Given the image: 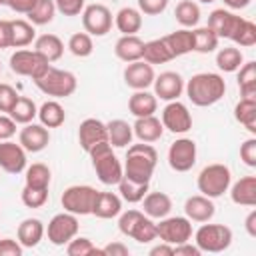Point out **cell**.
<instances>
[{
	"label": "cell",
	"mask_w": 256,
	"mask_h": 256,
	"mask_svg": "<svg viewBox=\"0 0 256 256\" xmlns=\"http://www.w3.org/2000/svg\"><path fill=\"white\" fill-rule=\"evenodd\" d=\"M24 246L14 238H2L0 240V256H22Z\"/></svg>",
	"instance_id": "db71d44e"
},
{
	"label": "cell",
	"mask_w": 256,
	"mask_h": 256,
	"mask_svg": "<svg viewBox=\"0 0 256 256\" xmlns=\"http://www.w3.org/2000/svg\"><path fill=\"white\" fill-rule=\"evenodd\" d=\"M54 14H56V6H54V0H36L34 8L26 14L28 16V22L34 24V26H44V24H50L54 20Z\"/></svg>",
	"instance_id": "60d3db41"
},
{
	"label": "cell",
	"mask_w": 256,
	"mask_h": 256,
	"mask_svg": "<svg viewBox=\"0 0 256 256\" xmlns=\"http://www.w3.org/2000/svg\"><path fill=\"white\" fill-rule=\"evenodd\" d=\"M114 24L122 34H136L142 28V12L132 6H124L116 12Z\"/></svg>",
	"instance_id": "4dcf8cb0"
},
{
	"label": "cell",
	"mask_w": 256,
	"mask_h": 256,
	"mask_svg": "<svg viewBox=\"0 0 256 256\" xmlns=\"http://www.w3.org/2000/svg\"><path fill=\"white\" fill-rule=\"evenodd\" d=\"M10 68L18 76L38 80L50 68V62L44 60L36 50H16L10 56Z\"/></svg>",
	"instance_id": "ba28073f"
},
{
	"label": "cell",
	"mask_w": 256,
	"mask_h": 256,
	"mask_svg": "<svg viewBox=\"0 0 256 256\" xmlns=\"http://www.w3.org/2000/svg\"><path fill=\"white\" fill-rule=\"evenodd\" d=\"M118 192H120L122 200L130 202V204H138V202H142V198L148 192V182H136V180L122 176V180L118 182Z\"/></svg>",
	"instance_id": "74e56055"
},
{
	"label": "cell",
	"mask_w": 256,
	"mask_h": 256,
	"mask_svg": "<svg viewBox=\"0 0 256 256\" xmlns=\"http://www.w3.org/2000/svg\"><path fill=\"white\" fill-rule=\"evenodd\" d=\"M38 118H40V124L42 126H46V128H58V126L64 124L66 112H64V108H62L60 102L48 100V102H44L38 108Z\"/></svg>",
	"instance_id": "836d02e7"
},
{
	"label": "cell",
	"mask_w": 256,
	"mask_h": 256,
	"mask_svg": "<svg viewBox=\"0 0 256 256\" xmlns=\"http://www.w3.org/2000/svg\"><path fill=\"white\" fill-rule=\"evenodd\" d=\"M158 162V152L148 142L130 144L126 152V164H124V176L136 182H148L154 174Z\"/></svg>",
	"instance_id": "7a4b0ae2"
},
{
	"label": "cell",
	"mask_w": 256,
	"mask_h": 256,
	"mask_svg": "<svg viewBox=\"0 0 256 256\" xmlns=\"http://www.w3.org/2000/svg\"><path fill=\"white\" fill-rule=\"evenodd\" d=\"M244 226H246V232H248V236L256 238V210H252V212L246 216V220H244Z\"/></svg>",
	"instance_id": "6125c7cd"
},
{
	"label": "cell",
	"mask_w": 256,
	"mask_h": 256,
	"mask_svg": "<svg viewBox=\"0 0 256 256\" xmlns=\"http://www.w3.org/2000/svg\"><path fill=\"white\" fill-rule=\"evenodd\" d=\"M8 116L16 122V124H30L36 116H38V108L34 104V100L26 98V96H18L16 104L12 106V110L8 112Z\"/></svg>",
	"instance_id": "ab89813d"
},
{
	"label": "cell",
	"mask_w": 256,
	"mask_h": 256,
	"mask_svg": "<svg viewBox=\"0 0 256 256\" xmlns=\"http://www.w3.org/2000/svg\"><path fill=\"white\" fill-rule=\"evenodd\" d=\"M150 256H174V246L168 244V242L156 244V246L150 248Z\"/></svg>",
	"instance_id": "94428289"
},
{
	"label": "cell",
	"mask_w": 256,
	"mask_h": 256,
	"mask_svg": "<svg viewBox=\"0 0 256 256\" xmlns=\"http://www.w3.org/2000/svg\"><path fill=\"white\" fill-rule=\"evenodd\" d=\"M16 100H18V92L10 86V84H0V112H4V114H8L10 110H12V106L16 104Z\"/></svg>",
	"instance_id": "681fc988"
},
{
	"label": "cell",
	"mask_w": 256,
	"mask_h": 256,
	"mask_svg": "<svg viewBox=\"0 0 256 256\" xmlns=\"http://www.w3.org/2000/svg\"><path fill=\"white\" fill-rule=\"evenodd\" d=\"M152 84H154V96L160 100H166V102L178 100V96L184 92L182 76L178 72H172V70H166L160 76H156Z\"/></svg>",
	"instance_id": "e0dca14e"
},
{
	"label": "cell",
	"mask_w": 256,
	"mask_h": 256,
	"mask_svg": "<svg viewBox=\"0 0 256 256\" xmlns=\"http://www.w3.org/2000/svg\"><path fill=\"white\" fill-rule=\"evenodd\" d=\"M20 198L26 208H42L48 200V188H32V186L24 184Z\"/></svg>",
	"instance_id": "c3c4849f"
},
{
	"label": "cell",
	"mask_w": 256,
	"mask_h": 256,
	"mask_svg": "<svg viewBox=\"0 0 256 256\" xmlns=\"http://www.w3.org/2000/svg\"><path fill=\"white\" fill-rule=\"evenodd\" d=\"M66 254L68 256H92V254H100L102 256V248H96L90 238L74 236L66 244Z\"/></svg>",
	"instance_id": "7dc6e473"
},
{
	"label": "cell",
	"mask_w": 256,
	"mask_h": 256,
	"mask_svg": "<svg viewBox=\"0 0 256 256\" xmlns=\"http://www.w3.org/2000/svg\"><path fill=\"white\" fill-rule=\"evenodd\" d=\"M240 158L246 166H256V138H248L240 144Z\"/></svg>",
	"instance_id": "f5cc1de1"
},
{
	"label": "cell",
	"mask_w": 256,
	"mask_h": 256,
	"mask_svg": "<svg viewBox=\"0 0 256 256\" xmlns=\"http://www.w3.org/2000/svg\"><path fill=\"white\" fill-rule=\"evenodd\" d=\"M78 218L76 214H70V212H62V214H56L52 216V220L48 222V228H46V234H48V240L54 244V246H64L68 244L74 236H78Z\"/></svg>",
	"instance_id": "30bf717a"
},
{
	"label": "cell",
	"mask_w": 256,
	"mask_h": 256,
	"mask_svg": "<svg viewBox=\"0 0 256 256\" xmlns=\"http://www.w3.org/2000/svg\"><path fill=\"white\" fill-rule=\"evenodd\" d=\"M12 48V28L10 20H0V50Z\"/></svg>",
	"instance_id": "680465c9"
},
{
	"label": "cell",
	"mask_w": 256,
	"mask_h": 256,
	"mask_svg": "<svg viewBox=\"0 0 256 256\" xmlns=\"http://www.w3.org/2000/svg\"><path fill=\"white\" fill-rule=\"evenodd\" d=\"M142 60L148 62V64H164V62L174 60V56L170 54V50H168V46L162 38H154L150 42H144Z\"/></svg>",
	"instance_id": "e575fe53"
},
{
	"label": "cell",
	"mask_w": 256,
	"mask_h": 256,
	"mask_svg": "<svg viewBox=\"0 0 256 256\" xmlns=\"http://www.w3.org/2000/svg\"><path fill=\"white\" fill-rule=\"evenodd\" d=\"M96 194H98L96 188H92L88 184H76V186H68L62 192L60 202L66 212L76 214V216H86V214H92Z\"/></svg>",
	"instance_id": "52a82bcc"
},
{
	"label": "cell",
	"mask_w": 256,
	"mask_h": 256,
	"mask_svg": "<svg viewBox=\"0 0 256 256\" xmlns=\"http://www.w3.org/2000/svg\"><path fill=\"white\" fill-rule=\"evenodd\" d=\"M168 0H138V10L146 16H158L166 10Z\"/></svg>",
	"instance_id": "816d5d0a"
},
{
	"label": "cell",
	"mask_w": 256,
	"mask_h": 256,
	"mask_svg": "<svg viewBox=\"0 0 256 256\" xmlns=\"http://www.w3.org/2000/svg\"><path fill=\"white\" fill-rule=\"evenodd\" d=\"M34 50L44 58L48 60L50 64L60 60L62 54H64V42L56 36V34H42L34 40Z\"/></svg>",
	"instance_id": "f1b7e54d"
},
{
	"label": "cell",
	"mask_w": 256,
	"mask_h": 256,
	"mask_svg": "<svg viewBox=\"0 0 256 256\" xmlns=\"http://www.w3.org/2000/svg\"><path fill=\"white\" fill-rule=\"evenodd\" d=\"M168 164L176 172H188L196 164V142L192 138H178L168 148Z\"/></svg>",
	"instance_id": "7c38bea8"
},
{
	"label": "cell",
	"mask_w": 256,
	"mask_h": 256,
	"mask_svg": "<svg viewBox=\"0 0 256 256\" xmlns=\"http://www.w3.org/2000/svg\"><path fill=\"white\" fill-rule=\"evenodd\" d=\"M4 4H6L10 10L18 12V14H28V12L34 8L36 0H4Z\"/></svg>",
	"instance_id": "9f6ffc18"
},
{
	"label": "cell",
	"mask_w": 256,
	"mask_h": 256,
	"mask_svg": "<svg viewBox=\"0 0 256 256\" xmlns=\"http://www.w3.org/2000/svg\"><path fill=\"white\" fill-rule=\"evenodd\" d=\"M194 32V52H200V54H210L218 48V36L214 30H210L208 26L204 28H196L192 30Z\"/></svg>",
	"instance_id": "7bdbcfd3"
},
{
	"label": "cell",
	"mask_w": 256,
	"mask_h": 256,
	"mask_svg": "<svg viewBox=\"0 0 256 256\" xmlns=\"http://www.w3.org/2000/svg\"><path fill=\"white\" fill-rule=\"evenodd\" d=\"M142 212L150 218H164L172 212V198L166 192H146L142 198Z\"/></svg>",
	"instance_id": "603a6c76"
},
{
	"label": "cell",
	"mask_w": 256,
	"mask_h": 256,
	"mask_svg": "<svg viewBox=\"0 0 256 256\" xmlns=\"http://www.w3.org/2000/svg\"><path fill=\"white\" fill-rule=\"evenodd\" d=\"M132 132L134 136L140 140V142H156L162 138L164 134V126L160 122V118H156L154 114L152 116H142V118H136L134 126H132Z\"/></svg>",
	"instance_id": "7402d4cb"
},
{
	"label": "cell",
	"mask_w": 256,
	"mask_h": 256,
	"mask_svg": "<svg viewBox=\"0 0 256 256\" xmlns=\"http://www.w3.org/2000/svg\"><path fill=\"white\" fill-rule=\"evenodd\" d=\"M228 8H232V10H242V8H246L252 0H222Z\"/></svg>",
	"instance_id": "be15d7a7"
},
{
	"label": "cell",
	"mask_w": 256,
	"mask_h": 256,
	"mask_svg": "<svg viewBox=\"0 0 256 256\" xmlns=\"http://www.w3.org/2000/svg\"><path fill=\"white\" fill-rule=\"evenodd\" d=\"M230 40L234 44H238V46H244V48L254 46L256 44V24L250 22V20H246V18H242Z\"/></svg>",
	"instance_id": "bcb514c9"
},
{
	"label": "cell",
	"mask_w": 256,
	"mask_h": 256,
	"mask_svg": "<svg viewBox=\"0 0 256 256\" xmlns=\"http://www.w3.org/2000/svg\"><path fill=\"white\" fill-rule=\"evenodd\" d=\"M194 242L200 252H224L232 244V230L224 224H202L194 234Z\"/></svg>",
	"instance_id": "8992f818"
},
{
	"label": "cell",
	"mask_w": 256,
	"mask_h": 256,
	"mask_svg": "<svg viewBox=\"0 0 256 256\" xmlns=\"http://www.w3.org/2000/svg\"><path fill=\"white\" fill-rule=\"evenodd\" d=\"M16 134V122L8 114H0V140H10Z\"/></svg>",
	"instance_id": "11a10c76"
},
{
	"label": "cell",
	"mask_w": 256,
	"mask_h": 256,
	"mask_svg": "<svg viewBox=\"0 0 256 256\" xmlns=\"http://www.w3.org/2000/svg\"><path fill=\"white\" fill-rule=\"evenodd\" d=\"M184 214H186L188 220L208 222L216 214V206H214L212 198H208L204 194H196V196L186 198V202H184Z\"/></svg>",
	"instance_id": "ffe728a7"
},
{
	"label": "cell",
	"mask_w": 256,
	"mask_h": 256,
	"mask_svg": "<svg viewBox=\"0 0 256 256\" xmlns=\"http://www.w3.org/2000/svg\"><path fill=\"white\" fill-rule=\"evenodd\" d=\"M2 4H4V0H0V6H2Z\"/></svg>",
	"instance_id": "03108f58"
},
{
	"label": "cell",
	"mask_w": 256,
	"mask_h": 256,
	"mask_svg": "<svg viewBox=\"0 0 256 256\" xmlns=\"http://www.w3.org/2000/svg\"><path fill=\"white\" fill-rule=\"evenodd\" d=\"M174 18L184 28H194L200 22V6L194 0H180L174 10Z\"/></svg>",
	"instance_id": "d590c367"
},
{
	"label": "cell",
	"mask_w": 256,
	"mask_h": 256,
	"mask_svg": "<svg viewBox=\"0 0 256 256\" xmlns=\"http://www.w3.org/2000/svg\"><path fill=\"white\" fill-rule=\"evenodd\" d=\"M244 62V56L238 48L234 46H228V48H222L218 50L216 54V66L222 70V72H236Z\"/></svg>",
	"instance_id": "b9f144b4"
},
{
	"label": "cell",
	"mask_w": 256,
	"mask_h": 256,
	"mask_svg": "<svg viewBox=\"0 0 256 256\" xmlns=\"http://www.w3.org/2000/svg\"><path fill=\"white\" fill-rule=\"evenodd\" d=\"M90 158H92V166H94V172L98 176V180L106 186H114L122 180L124 176V168L118 160V156L112 152V146L110 142H100L96 144L90 152Z\"/></svg>",
	"instance_id": "3957f363"
},
{
	"label": "cell",
	"mask_w": 256,
	"mask_h": 256,
	"mask_svg": "<svg viewBox=\"0 0 256 256\" xmlns=\"http://www.w3.org/2000/svg\"><path fill=\"white\" fill-rule=\"evenodd\" d=\"M54 6L64 16H78L84 10V0H54Z\"/></svg>",
	"instance_id": "f907efd6"
},
{
	"label": "cell",
	"mask_w": 256,
	"mask_h": 256,
	"mask_svg": "<svg viewBox=\"0 0 256 256\" xmlns=\"http://www.w3.org/2000/svg\"><path fill=\"white\" fill-rule=\"evenodd\" d=\"M0 70H2V66H0Z\"/></svg>",
	"instance_id": "003e7915"
},
{
	"label": "cell",
	"mask_w": 256,
	"mask_h": 256,
	"mask_svg": "<svg viewBox=\"0 0 256 256\" xmlns=\"http://www.w3.org/2000/svg\"><path fill=\"white\" fill-rule=\"evenodd\" d=\"M36 88L40 92H44L46 96H54V98H66L72 96L76 92L78 80L72 72L68 70H60V68H48L38 80H34Z\"/></svg>",
	"instance_id": "5b68a950"
},
{
	"label": "cell",
	"mask_w": 256,
	"mask_h": 256,
	"mask_svg": "<svg viewBox=\"0 0 256 256\" xmlns=\"http://www.w3.org/2000/svg\"><path fill=\"white\" fill-rule=\"evenodd\" d=\"M10 28H12V48H24L32 44V40H36L34 24H30L28 20H10Z\"/></svg>",
	"instance_id": "f35d334b"
},
{
	"label": "cell",
	"mask_w": 256,
	"mask_h": 256,
	"mask_svg": "<svg viewBox=\"0 0 256 256\" xmlns=\"http://www.w3.org/2000/svg\"><path fill=\"white\" fill-rule=\"evenodd\" d=\"M198 2H202V4H210V2H214V0H198Z\"/></svg>",
	"instance_id": "e7e4bbea"
},
{
	"label": "cell",
	"mask_w": 256,
	"mask_h": 256,
	"mask_svg": "<svg viewBox=\"0 0 256 256\" xmlns=\"http://www.w3.org/2000/svg\"><path fill=\"white\" fill-rule=\"evenodd\" d=\"M78 142L82 146L84 152H90L96 144L100 142H108V130L106 124L98 118H86L80 122L78 128Z\"/></svg>",
	"instance_id": "2e32d148"
},
{
	"label": "cell",
	"mask_w": 256,
	"mask_h": 256,
	"mask_svg": "<svg viewBox=\"0 0 256 256\" xmlns=\"http://www.w3.org/2000/svg\"><path fill=\"white\" fill-rule=\"evenodd\" d=\"M50 168L42 162H34L32 166L26 168V186H32V188H48L50 186Z\"/></svg>",
	"instance_id": "ee69618b"
},
{
	"label": "cell",
	"mask_w": 256,
	"mask_h": 256,
	"mask_svg": "<svg viewBox=\"0 0 256 256\" xmlns=\"http://www.w3.org/2000/svg\"><path fill=\"white\" fill-rule=\"evenodd\" d=\"M154 78H156V74H154L152 64H148L144 60L128 62L124 68V82L132 90H146L148 86H152Z\"/></svg>",
	"instance_id": "9a60e30c"
},
{
	"label": "cell",
	"mask_w": 256,
	"mask_h": 256,
	"mask_svg": "<svg viewBox=\"0 0 256 256\" xmlns=\"http://www.w3.org/2000/svg\"><path fill=\"white\" fill-rule=\"evenodd\" d=\"M114 54L118 60L122 62H136V60H142V54H144V40L138 38L136 34H122L116 44H114Z\"/></svg>",
	"instance_id": "44dd1931"
},
{
	"label": "cell",
	"mask_w": 256,
	"mask_h": 256,
	"mask_svg": "<svg viewBox=\"0 0 256 256\" xmlns=\"http://www.w3.org/2000/svg\"><path fill=\"white\" fill-rule=\"evenodd\" d=\"M106 130H108V142L114 148H124V146H128L132 142V136H134L132 126L122 118L110 120L106 124Z\"/></svg>",
	"instance_id": "1f68e13d"
},
{
	"label": "cell",
	"mask_w": 256,
	"mask_h": 256,
	"mask_svg": "<svg viewBox=\"0 0 256 256\" xmlns=\"http://www.w3.org/2000/svg\"><path fill=\"white\" fill-rule=\"evenodd\" d=\"M240 20H242V16H236L234 12L224 10V8H216L208 16V28L214 30L218 38H228L230 40L232 34L236 32Z\"/></svg>",
	"instance_id": "ac0fdd59"
},
{
	"label": "cell",
	"mask_w": 256,
	"mask_h": 256,
	"mask_svg": "<svg viewBox=\"0 0 256 256\" xmlns=\"http://www.w3.org/2000/svg\"><path fill=\"white\" fill-rule=\"evenodd\" d=\"M162 40L166 42V46L174 58L184 56L188 52H194V32L188 28H180V30L164 36Z\"/></svg>",
	"instance_id": "4316f807"
},
{
	"label": "cell",
	"mask_w": 256,
	"mask_h": 256,
	"mask_svg": "<svg viewBox=\"0 0 256 256\" xmlns=\"http://www.w3.org/2000/svg\"><path fill=\"white\" fill-rule=\"evenodd\" d=\"M122 212V198L114 192H98L94 206H92V214L96 218H116Z\"/></svg>",
	"instance_id": "cb8c5ba5"
},
{
	"label": "cell",
	"mask_w": 256,
	"mask_h": 256,
	"mask_svg": "<svg viewBox=\"0 0 256 256\" xmlns=\"http://www.w3.org/2000/svg\"><path fill=\"white\" fill-rule=\"evenodd\" d=\"M230 198L238 206H256V176H244L230 188Z\"/></svg>",
	"instance_id": "d4e9b609"
},
{
	"label": "cell",
	"mask_w": 256,
	"mask_h": 256,
	"mask_svg": "<svg viewBox=\"0 0 256 256\" xmlns=\"http://www.w3.org/2000/svg\"><path fill=\"white\" fill-rule=\"evenodd\" d=\"M156 232L162 242L176 246L192 238V220L186 216H164L160 218V224H156Z\"/></svg>",
	"instance_id": "9c48e42d"
},
{
	"label": "cell",
	"mask_w": 256,
	"mask_h": 256,
	"mask_svg": "<svg viewBox=\"0 0 256 256\" xmlns=\"http://www.w3.org/2000/svg\"><path fill=\"white\" fill-rule=\"evenodd\" d=\"M18 142L26 152H40V150H44L48 146L50 132L42 124H32L30 122V124H24V128L20 130Z\"/></svg>",
	"instance_id": "d6986e66"
},
{
	"label": "cell",
	"mask_w": 256,
	"mask_h": 256,
	"mask_svg": "<svg viewBox=\"0 0 256 256\" xmlns=\"http://www.w3.org/2000/svg\"><path fill=\"white\" fill-rule=\"evenodd\" d=\"M82 26L90 36H106L112 28V12L104 4H88L82 10Z\"/></svg>",
	"instance_id": "8fae6325"
},
{
	"label": "cell",
	"mask_w": 256,
	"mask_h": 256,
	"mask_svg": "<svg viewBox=\"0 0 256 256\" xmlns=\"http://www.w3.org/2000/svg\"><path fill=\"white\" fill-rule=\"evenodd\" d=\"M156 108H158V98L148 90H136L128 100V110L136 118L152 116Z\"/></svg>",
	"instance_id": "83f0119b"
},
{
	"label": "cell",
	"mask_w": 256,
	"mask_h": 256,
	"mask_svg": "<svg viewBox=\"0 0 256 256\" xmlns=\"http://www.w3.org/2000/svg\"><path fill=\"white\" fill-rule=\"evenodd\" d=\"M238 88L242 98H252L256 100V62H242L238 68Z\"/></svg>",
	"instance_id": "d6a6232c"
},
{
	"label": "cell",
	"mask_w": 256,
	"mask_h": 256,
	"mask_svg": "<svg viewBox=\"0 0 256 256\" xmlns=\"http://www.w3.org/2000/svg\"><path fill=\"white\" fill-rule=\"evenodd\" d=\"M0 168L8 174H20L26 170V150L20 142L0 140Z\"/></svg>",
	"instance_id": "5bb4252c"
},
{
	"label": "cell",
	"mask_w": 256,
	"mask_h": 256,
	"mask_svg": "<svg viewBox=\"0 0 256 256\" xmlns=\"http://www.w3.org/2000/svg\"><path fill=\"white\" fill-rule=\"evenodd\" d=\"M234 118L252 134H256V100L252 98H240V102L234 106Z\"/></svg>",
	"instance_id": "8d00e7d4"
},
{
	"label": "cell",
	"mask_w": 256,
	"mask_h": 256,
	"mask_svg": "<svg viewBox=\"0 0 256 256\" xmlns=\"http://www.w3.org/2000/svg\"><path fill=\"white\" fill-rule=\"evenodd\" d=\"M126 236L134 238V240H136V242H140V244H148V242H152V240H156V238H158L156 222H154L150 216H146L144 212H140V214L136 216V220L130 224V228H128V232H126Z\"/></svg>",
	"instance_id": "484cf974"
},
{
	"label": "cell",
	"mask_w": 256,
	"mask_h": 256,
	"mask_svg": "<svg viewBox=\"0 0 256 256\" xmlns=\"http://www.w3.org/2000/svg\"><path fill=\"white\" fill-rule=\"evenodd\" d=\"M44 232H46V230H44L42 220H38V218H26V220L20 222L16 234H18V242H20L24 248H34V246L40 244Z\"/></svg>",
	"instance_id": "f546056e"
},
{
	"label": "cell",
	"mask_w": 256,
	"mask_h": 256,
	"mask_svg": "<svg viewBox=\"0 0 256 256\" xmlns=\"http://www.w3.org/2000/svg\"><path fill=\"white\" fill-rule=\"evenodd\" d=\"M128 254H130V250L122 242H110L102 248V256H128Z\"/></svg>",
	"instance_id": "6f0895ef"
},
{
	"label": "cell",
	"mask_w": 256,
	"mask_h": 256,
	"mask_svg": "<svg viewBox=\"0 0 256 256\" xmlns=\"http://www.w3.org/2000/svg\"><path fill=\"white\" fill-rule=\"evenodd\" d=\"M162 126L166 130H170L172 134H184L192 128V114L188 112L186 104L172 100L164 106L162 110Z\"/></svg>",
	"instance_id": "4fadbf2b"
},
{
	"label": "cell",
	"mask_w": 256,
	"mask_h": 256,
	"mask_svg": "<svg viewBox=\"0 0 256 256\" xmlns=\"http://www.w3.org/2000/svg\"><path fill=\"white\" fill-rule=\"evenodd\" d=\"M68 50L76 56V58H86L92 54L94 50V42H92V36L88 32H76L70 36L68 40Z\"/></svg>",
	"instance_id": "f6af8a7d"
},
{
	"label": "cell",
	"mask_w": 256,
	"mask_h": 256,
	"mask_svg": "<svg viewBox=\"0 0 256 256\" xmlns=\"http://www.w3.org/2000/svg\"><path fill=\"white\" fill-rule=\"evenodd\" d=\"M200 254H202L200 248L190 242H182L174 246V256H200Z\"/></svg>",
	"instance_id": "91938a15"
},
{
	"label": "cell",
	"mask_w": 256,
	"mask_h": 256,
	"mask_svg": "<svg viewBox=\"0 0 256 256\" xmlns=\"http://www.w3.org/2000/svg\"><path fill=\"white\" fill-rule=\"evenodd\" d=\"M226 94V82L216 72H198L186 84V96L194 106L206 108Z\"/></svg>",
	"instance_id": "6da1fadb"
},
{
	"label": "cell",
	"mask_w": 256,
	"mask_h": 256,
	"mask_svg": "<svg viewBox=\"0 0 256 256\" xmlns=\"http://www.w3.org/2000/svg\"><path fill=\"white\" fill-rule=\"evenodd\" d=\"M198 190L208 198H220L232 184V172L226 164H208L198 174Z\"/></svg>",
	"instance_id": "277c9868"
}]
</instances>
